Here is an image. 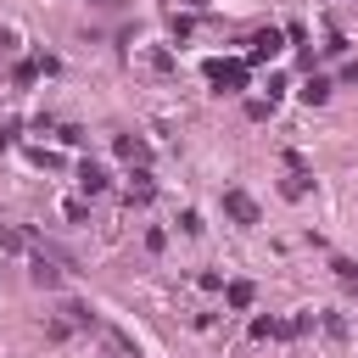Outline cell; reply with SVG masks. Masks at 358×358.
<instances>
[{
  "label": "cell",
  "mask_w": 358,
  "mask_h": 358,
  "mask_svg": "<svg viewBox=\"0 0 358 358\" xmlns=\"http://www.w3.org/2000/svg\"><path fill=\"white\" fill-rule=\"evenodd\" d=\"M207 78L218 84V95H241L246 90V62H213Z\"/></svg>",
  "instance_id": "1"
},
{
  "label": "cell",
  "mask_w": 358,
  "mask_h": 358,
  "mask_svg": "<svg viewBox=\"0 0 358 358\" xmlns=\"http://www.w3.org/2000/svg\"><path fill=\"white\" fill-rule=\"evenodd\" d=\"M224 213H229L235 224H257V201H252L246 190H224Z\"/></svg>",
  "instance_id": "2"
},
{
  "label": "cell",
  "mask_w": 358,
  "mask_h": 358,
  "mask_svg": "<svg viewBox=\"0 0 358 358\" xmlns=\"http://www.w3.org/2000/svg\"><path fill=\"white\" fill-rule=\"evenodd\" d=\"M274 50H280V34H257V39H252V50H246V62H268Z\"/></svg>",
  "instance_id": "3"
},
{
  "label": "cell",
  "mask_w": 358,
  "mask_h": 358,
  "mask_svg": "<svg viewBox=\"0 0 358 358\" xmlns=\"http://www.w3.org/2000/svg\"><path fill=\"white\" fill-rule=\"evenodd\" d=\"M117 157H134V162H145L151 151H145V140H134V134H117Z\"/></svg>",
  "instance_id": "4"
},
{
  "label": "cell",
  "mask_w": 358,
  "mask_h": 358,
  "mask_svg": "<svg viewBox=\"0 0 358 358\" xmlns=\"http://www.w3.org/2000/svg\"><path fill=\"white\" fill-rule=\"evenodd\" d=\"M324 95H330V78H308V84H302V101H313V106H319Z\"/></svg>",
  "instance_id": "5"
},
{
  "label": "cell",
  "mask_w": 358,
  "mask_h": 358,
  "mask_svg": "<svg viewBox=\"0 0 358 358\" xmlns=\"http://www.w3.org/2000/svg\"><path fill=\"white\" fill-rule=\"evenodd\" d=\"M78 179H84V190H90V196H95V190H106V173H101L95 162H84V173H78Z\"/></svg>",
  "instance_id": "6"
},
{
  "label": "cell",
  "mask_w": 358,
  "mask_h": 358,
  "mask_svg": "<svg viewBox=\"0 0 358 358\" xmlns=\"http://www.w3.org/2000/svg\"><path fill=\"white\" fill-rule=\"evenodd\" d=\"M129 201H151V173H134V185H129Z\"/></svg>",
  "instance_id": "7"
},
{
  "label": "cell",
  "mask_w": 358,
  "mask_h": 358,
  "mask_svg": "<svg viewBox=\"0 0 358 358\" xmlns=\"http://www.w3.org/2000/svg\"><path fill=\"white\" fill-rule=\"evenodd\" d=\"M34 285H62V274H56V268L39 257V263H34Z\"/></svg>",
  "instance_id": "8"
},
{
  "label": "cell",
  "mask_w": 358,
  "mask_h": 358,
  "mask_svg": "<svg viewBox=\"0 0 358 358\" xmlns=\"http://www.w3.org/2000/svg\"><path fill=\"white\" fill-rule=\"evenodd\" d=\"M224 296H229V302H235V308H252V285H246V280H235V285H229V291H224Z\"/></svg>",
  "instance_id": "9"
},
{
  "label": "cell",
  "mask_w": 358,
  "mask_h": 358,
  "mask_svg": "<svg viewBox=\"0 0 358 358\" xmlns=\"http://www.w3.org/2000/svg\"><path fill=\"white\" fill-rule=\"evenodd\" d=\"M0 246H6V252H22V246H28V241H22V235H17V229H0Z\"/></svg>",
  "instance_id": "10"
},
{
  "label": "cell",
  "mask_w": 358,
  "mask_h": 358,
  "mask_svg": "<svg viewBox=\"0 0 358 358\" xmlns=\"http://www.w3.org/2000/svg\"><path fill=\"white\" fill-rule=\"evenodd\" d=\"M6 45H11V34H0V50H6Z\"/></svg>",
  "instance_id": "11"
}]
</instances>
